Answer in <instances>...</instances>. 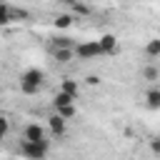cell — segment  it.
<instances>
[{
    "instance_id": "6da1fadb",
    "label": "cell",
    "mask_w": 160,
    "mask_h": 160,
    "mask_svg": "<svg viewBox=\"0 0 160 160\" xmlns=\"http://www.w3.org/2000/svg\"><path fill=\"white\" fill-rule=\"evenodd\" d=\"M42 80H45V75H42L40 68H28V70L20 75V92H22V95H35V92H40Z\"/></svg>"
},
{
    "instance_id": "ac0fdd59",
    "label": "cell",
    "mask_w": 160,
    "mask_h": 160,
    "mask_svg": "<svg viewBox=\"0 0 160 160\" xmlns=\"http://www.w3.org/2000/svg\"><path fill=\"white\" fill-rule=\"evenodd\" d=\"M8 132H10V120H8V118H0V135L5 138Z\"/></svg>"
},
{
    "instance_id": "7a4b0ae2",
    "label": "cell",
    "mask_w": 160,
    "mask_h": 160,
    "mask_svg": "<svg viewBox=\"0 0 160 160\" xmlns=\"http://www.w3.org/2000/svg\"><path fill=\"white\" fill-rule=\"evenodd\" d=\"M20 152L28 160H45L48 158V140L45 142H32V140H20Z\"/></svg>"
},
{
    "instance_id": "603a6c76",
    "label": "cell",
    "mask_w": 160,
    "mask_h": 160,
    "mask_svg": "<svg viewBox=\"0 0 160 160\" xmlns=\"http://www.w3.org/2000/svg\"><path fill=\"white\" fill-rule=\"evenodd\" d=\"M158 88H160V85H158Z\"/></svg>"
},
{
    "instance_id": "2e32d148",
    "label": "cell",
    "mask_w": 160,
    "mask_h": 160,
    "mask_svg": "<svg viewBox=\"0 0 160 160\" xmlns=\"http://www.w3.org/2000/svg\"><path fill=\"white\" fill-rule=\"evenodd\" d=\"M65 2H68V5H72V10H75V12H80V15H88V12H90V10H88V5H85L82 0H80V2H78V0H65Z\"/></svg>"
},
{
    "instance_id": "9c48e42d",
    "label": "cell",
    "mask_w": 160,
    "mask_h": 160,
    "mask_svg": "<svg viewBox=\"0 0 160 160\" xmlns=\"http://www.w3.org/2000/svg\"><path fill=\"white\" fill-rule=\"evenodd\" d=\"M145 105L150 110H160V88H150L145 92Z\"/></svg>"
},
{
    "instance_id": "e0dca14e",
    "label": "cell",
    "mask_w": 160,
    "mask_h": 160,
    "mask_svg": "<svg viewBox=\"0 0 160 160\" xmlns=\"http://www.w3.org/2000/svg\"><path fill=\"white\" fill-rule=\"evenodd\" d=\"M58 48H72L70 38H55L52 40V50H58Z\"/></svg>"
},
{
    "instance_id": "d6986e66",
    "label": "cell",
    "mask_w": 160,
    "mask_h": 160,
    "mask_svg": "<svg viewBox=\"0 0 160 160\" xmlns=\"http://www.w3.org/2000/svg\"><path fill=\"white\" fill-rule=\"evenodd\" d=\"M12 20H28V10H15L12 8Z\"/></svg>"
},
{
    "instance_id": "30bf717a",
    "label": "cell",
    "mask_w": 160,
    "mask_h": 160,
    "mask_svg": "<svg viewBox=\"0 0 160 160\" xmlns=\"http://www.w3.org/2000/svg\"><path fill=\"white\" fill-rule=\"evenodd\" d=\"M72 22H75V18H72L70 12H60V15H55V20H52V25H55L58 30H68Z\"/></svg>"
},
{
    "instance_id": "ffe728a7",
    "label": "cell",
    "mask_w": 160,
    "mask_h": 160,
    "mask_svg": "<svg viewBox=\"0 0 160 160\" xmlns=\"http://www.w3.org/2000/svg\"><path fill=\"white\" fill-rule=\"evenodd\" d=\"M85 82H88L90 88H98V85H100V75H88V78H85Z\"/></svg>"
},
{
    "instance_id": "7c38bea8",
    "label": "cell",
    "mask_w": 160,
    "mask_h": 160,
    "mask_svg": "<svg viewBox=\"0 0 160 160\" xmlns=\"http://www.w3.org/2000/svg\"><path fill=\"white\" fill-rule=\"evenodd\" d=\"M145 55L148 58H160V38H150L145 42Z\"/></svg>"
},
{
    "instance_id": "4fadbf2b",
    "label": "cell",
    "mask_w": 160,
    "mask_h": 160,
    "mask_svg": "<svg viewBox=\"0 0 160 160\" xmlns=\"http://www.w3.org/2000/svg\"><path fill=\"white\" fill-rule=\"evenodd\" d=\"M60 90H65V92H70V95H75V98H78V90H80V85H78L72 78H62V82H60Z\"/></svg>"
},
{
    "instance_id": "7402d4cb",
    "label": "cell",
    "mask_w": 160,
    "mask_h": 160,
    "mask_svg": "<svg viewBox=\"0 0 160 160\" xmlns=\"http://www.w3.org/2000/svg\"><path fill=\"white\" fill-rule=\"evenodd\" d=\"M82 2H90V0H82Z\"/></svg>"
},
{
    "instance_id": "44dd1931",
    "label": "cell",
    "mask_w": 160,
    "mask_h": 160,
    "mask_svg": "<svg viewBox=\"0 0 160 160\" xmlns=\"http://www.w3.org/2000/svg\"><path fill=\"white\" fill-rule=\"evenodd\" d=\"M150 150H152V152H155V155H160V135H158V138H152V140H150Z\"/></svg>"
},
{
    "instance_id": "8992f818",
    "label": "cell",
    "mask_w": 160,
    "mask_h": 160,
    "mask_svg": "<svg viewBox=\"0 0 160 160\" xmlns=\"http://www.w3.org/2000/svg\"><path fill=\"white\" fill-rule=\"evenodd\" d=\"M65 122H68V120H65V118H60L58 112L48 118V128H50V132H52L55 138H62V135H65Z\"/></svg>"
},
{
    "instance_id": "ba28073f",
    "label": "cell",
    "mask_w": 160,
    "mask_h": 160,
    "mask_svg": "<svg viewBox=\"0 0 160 160\" xmlns=\"http://www.w3.org/2000/svg\"><path fill=\"white\" fill-rule=\"evenodd\" d=\"M78 98L75 95H70V92H65V90H58V95L52 98V108L58 110V108H62V105H72Z\"/></svg>"
},
{
    "instance_id": "3957f363",
    "label": "cell",
    "mask_w": 160,
    "mask_h": 160,
    "mask_svg": "<svg viewBox=\"0 0 160 160\" xmlns=\"http://www.w3.org/2000/svg\"><path fill=\"white\" fill-rule=\"evenodd\" d=\"M75 55H78L80 60H92V58H100V55H105V52H102V48H100V40H85V42L75 45Z\"/></svg>"
},
{
    "instance_id": "52a82bcc",
    "label": "cell",
    "mask_w": 160,
    "mask_h": 160,
    "mask_svg": "<svg viewBox=\"0 0 160 160\" xmlns=\"http://www.w3.org/2000/svg\"><path fill=\"white\" fill-rule=\"evenodd\" d=\"M72 55H75V48H58V50H52V58L60 65H68L72 60Z\"/></svg>"
},
{
    "instance_id": "277c9868",
    "label": "cell",
    "mask_w": 160,
    "mask_h": 160,
    "mask_svg": "<svg viewBox=\"0 0 160 160\" xmlns=\"http://www.w3.org/2000/svg\"><path fill=\"white\" fill-rule=\"evenodd\" d=\"M22 138L25 140H32V142H45V128L38 125V122H30V125H25Z\"/></svg>"
},
{
    "instance_id": "9a60e30c",
    "label": "cell",
    "mask_w": 160,
    "mask_h": 160,
    "mask_svg": "<svg viewBox=\"0 0 160 160\" xmlns=\"http://www.w3.org/2000/svg\"><path fill=\"white\" fill-rule=\"evenodd\" d=\"M55 112H58L60 118H65V120H70V118H75V112H78V110H75V102H72V105H62V108H58Z\"/></svg>"
},
{
    "instance_id": "8fae6325",
    "label": "cell",
    "mask_w": 160,
    "mask_h": 160,
    "mask_svg": "<svg viewBox=\"0 0 160 160\" xmlns=\"http://www.w3.org/2000/svg\"><path fill=\"white\" fill-rule=\"evenodd\" d=\"M142 80L158 82V80H160V68H158V65H145V68H142Z\"/></svg>"
},
{
    "instance_id": "5b68a950",
    "label": "cell",
    "mask_w": 160,
    "mask_h": 160,
    "mask_svg": "<svg viewBox=\"0 0 160 160\" xmlns=\"http://www.w3.org/2000/svg\"><path fill=\"white\" fill-rule=\"evenodd\" d=\"M98 40H100V48H102V52H105V55H115V52L120 50V45H118V38H115L112 32H102Z\"/></svg>"
},
{
    "instance_id": "5bb4252c",
    "label": "cell",
    "mask_w": 160,
    "mask_h": 160,
    "mask_svg": "<svg viewBox=\"0 0 160 160\" xmlns=\"http://www.w3.org/2000/svg\"><path fill=\"white\" fill-rule=\"evenodd\" d=\"M0 22H2V25H10V22H12V8H10L8 2L0 5Z\"/></svg>"
}]
</instances>
